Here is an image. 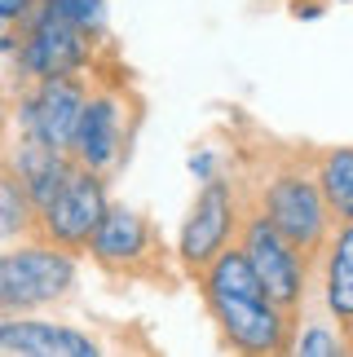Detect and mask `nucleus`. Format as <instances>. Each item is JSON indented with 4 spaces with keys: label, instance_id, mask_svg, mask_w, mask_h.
<instances>
[{
    "label": "nucleus",
    "instance_id": "9d476101",
    "mask_svg": "<svg viewBox=\"0 0 353 357\" xmlns=\"http://www.w3.org/2000/svg\"><path fill=\"white\" fill-rule=\"evenodd\" d=\"M119 137H124V128H119V106L111 98H84V111H80V123H75V155L84 159V168L93 172H106L119 155Z\"/></svg>",
    "mask_w": 353,
    "mask_h": 357
},
{
    "label": "nucleus",
    "instance_id": "6e6552de",
    "mask_svg": "<svg viewBox=\"0 0 353 357\" xmlns=\"http://www.w3.org/2000/svg\"><path fill=\"white\" fill-rule=\"evenodd\" d=\"M225 234H230V195L221 185H208L181 229V260L190 269L212 265V256H221L225 247Z\"/></svg>",
    "mask_w": 353,
    "mask_h": 357
},
{
    "label": "nucleus",
    "instance_id": "f8f14e48",
    "mask_svg": "<svg viewBox=\"0 0 353 357\" xmlns=\"http://www.w3.org/2000/svg\"><path fill=\"white\" fill-rule=\"evenodd\" d=\"M18 181L31 199V208H45V203L62 190V181L71 176V163H66V150H53L49 142L27 132V142L18 146V163H13Z\"/></svg>",
    "mask_w": 353,
    "mask_h": 357
},
{
    "label": "nucleus",
    "instance_id": "f03ea898",
    "mask_svg": "<svg viewBox=\"0 0 353 357\" xmlns=\"http://www.w3.org/2000/svg\"><path fill=\"white\" fill-rule=\"evenodd\" d=\"M243 252H248L256 282H261V291L274 309H292L296 300H301V287H305L301 252H296L265 216L248 225V247H243Z\"/></svg>",
    "mask_w": 353,
    "mask_h": 357
},
{
    "label": "nucleus",
    "instance_id": "0eeeda50",
    "mask_svg": "<svg viewBox=\"0 0 353 357\" xmlns=\"http://www.w3.org/2000/svg\"><path fill=\"white\" fill-rule=\"evenodd\" d=\"M80 111H84V89L71 75H49L40 79L36 98L27 102V132L49 142L53 150H71Z\"/></svg>",
    "mask_w": 353,
    "mask_h": 357
},
{
    "label": "nucleus",
    "instance_id": "4468645a",
    "mask_svg": "<svg viewBox=\"0 0 353 357\" xmlns=\"http://www.w3.org/2000/svg\"><path fill=\"white\" fill-rule=\"evenodd\" d=\"M322 199L336 216L353 221V150H331L322 159Z\"/></svg>",
    "mask_w": 353,
    "mask_h": 357
},
{
    "label": "nucleus",
    "instance_id": "dca6fc26",
    "mask_svg": "<svg viewBox=\"0 0 353 357\" xmlns=\"http://www.w3.org/2000/svg\"><path fill=\"white\" fill-rule=\"evenodd\" d=\"M27 216H31V199H27L18 172H0V243L18 238L27 229Z\"/></svg>",
    "mask_w": 353,
    "mask_h": 357
},
{
    "label": "nucleus",
    "instance_id": "423d86ee",
    "mask_svg": "<svg viewBox=\"0 0 353 357\" xmlns=\"http://www.w3.org/2000/svg\"><path fill=\"white\" fill-rule=\"evenodd\" d=\"M212 313L221 322L225 340L243 353H274L283 349V309L265 296H212Z\"/></svg>",
    "mask_w": 353,
    "mask_h": 357
},
{
    "label": "nucleus",
    "instance_id": "6ab92c4d",
    "mask_svg": "<svg viewBox=\"0 0 353 357\" xmlns=\"http://www.w3.org/2000/svg\"><path fill=\"white\" fill-rule=\"evenodd\" d=\"M5 309H9V305H5V300H0V313H5Z\"/></svg>",
    "mask_w": 353,
    "mask_h": 357
},
{
    "label": "nucleus",
    "instance_id": "2eb2a0df",
    "mask_svg": "<svg viewBox=\"0 0 353 357\" xmlns=\"http://www.w3.org/2000/svg\"><path fill=\"white\" fill-rule=\"evenodd\" d=\"M208 278H212V296H265L252 273L248 252H221Z\"/></svg>",
    "mask_w": 353,
    "mask_h": 357
},
{
    "label": "nucleus",
    "instance_id": "39448f33",
    "mask_svg": "<svg viewBox=\"0 0 353 357\" xmlns=\"http://www.w3.org/2000/svg\"><path fill=\"white\" fill-rule=\"evenodd\" d=\"M84 26H75L66 13H58L53 5L40 9V18L27 36V49H22V66L40 79L49 75H71L80 62H84Z\"/></svg>",
    "mask_w": 353,
    "mask_h": 357
},
{
    "label": "nucleus",
    "instance_id": "f3484780",
    "mask_svg": "<svg viewBox=\"0 0 353 357\" xmlns=\"http://www.w3.org/2000/svg\"><path fill=\"white\" fill-rule=\"evenodd\" d=\"M296 353H305V357H327V353H336V344H331V335L327 331H309L305 340H301V349H296Z\"/></svg>",
    "mask_w": 353,
    "mask_h": 357
},
{
    "label": "nucleus",
    "instance_id": "ddd939ff",
    "mask_svg": "<svg viewBox=\"0 0 353 357\" xmlns=\"http://www.w3.org/2000/svg\"><path fill=\"white\" fill-rule=\"evenodd\" d=\"M327 300L336 318L353 322V221H345L340 238H336L331 269H327Z\"/></svg>",
    "mask_w": 353,
    "mask_h": 357
},
{
    "label": "nucleus",
    "instance_id": "a211bd4d",
    "mask_svg": "<svg viewBox=\"0 0 353 357\" xmlns=\"http://www.w3.org/2000/svg\"><path fill=\"white\" fill-rule=\"evenodd\" d=\"M31 9V0H0V18H22Z\"/></svg>",
    "mask_w": 353,
    "mask_h": 357
},
{
    "label": "nucleus",
    "instance_id": "20e7f679",
    "mask_svg": "<svg viewBox=\"0 0 353 357\" xmlns=\"http://www.w3.org/2000/svg\"><path fill=\"white\" fill-rule=\"evenodd\" d=\"M265 221L296 252H309V247H318L322 229H327V199L305 176H283V181H274V190L265 199Z\"/></svg>",
    "mask_w": 353,
    "mask_h": 357
},
{
    "label": "nucleus",
    "instance_id": "f257e3e1",
    "mask_svg": "<svg viewBox=\"0 0 353 357\" xmlns=\"http://www.w3.org/2000/svg\"><path fill=\"white\" fill-rule=\"evenodd\" d=\"M75 282V260L49 247H18V252H0V300L9 309H31L49 305L71 291Z\"/></svg>",
    "mask_w": 353,
    "mask_h": 357
},
{
    "label": "nucleus",
    "instance_id": "9b49d317",
    "mask_svg": "<svg viewBox=\"0 0 353 357\" xmlns=\"http://www.w3.org/2000/svg\"><path fill=\"white\" fill-rule=\"evenodd\" d=\"M146 243H151V229H146V221L133 208H106L98 229H93V238H89L93 256H98L102 265H115V269L142 260Z\"/></svg>",
    "mask_w": 353,
    "mask_h": 357
},
{
    "label": "nucleus",
    "instance_id": "1a4fd4ad",
    "mask_svg": "<svg viewBox=\"0 0 353 357\" xmlns=\"http://www.w3.org/2000/svg\"><path fill=\"white\" fill-rule=\"evenodd\" d=\"M0 353L18 357H98L102 349L71 326L49 322H0Z\"/></svg>",
    "mask_w": 353,
    "mask_h": 357
},
{
    "label": "nucleus",
    "instance_id": "7ed1b4c3",
    "mask_svg": "<svg viewBox=\"0 0 353 357\" xmlns=\"http://www.w3.org/2000/svg\"><path fill=\"white\" fill-rule=\"evenodd\" d=\"M102 212H106V195H102V181H98L93 168L89 172L71 168V176L62 181V190L40 208L53 243H62V247L89 243L93 229H98V221H102Z\"/></svg>",
    "mask_w": 353,
    "mask_h": 357
}]
</instances>
